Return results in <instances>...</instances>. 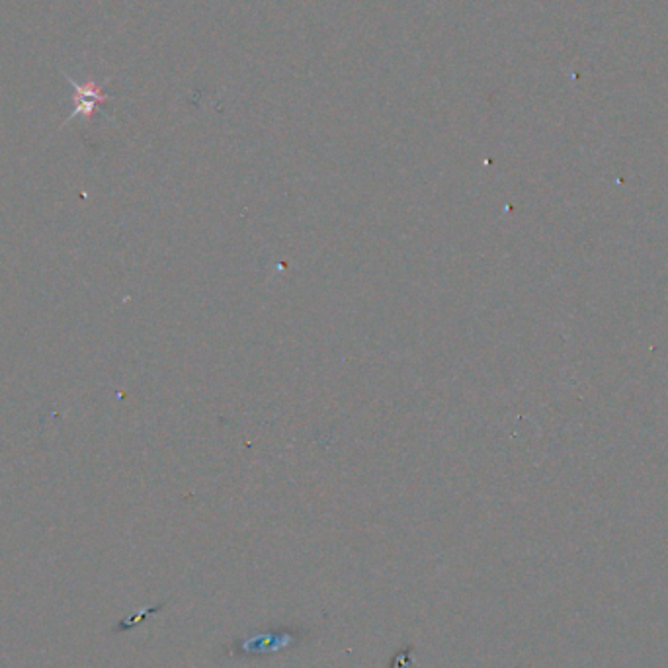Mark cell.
<instances>
[{"mask_svg": "<svg viewBox=\"0 0 668 668\" xmlns=\"http://www.w3.org/2000/svg\"><path fill=\"white\" fill-rule=\"evenodd\" d=\"M76 94H79V98H76V108H74L71 118L81 116V114L82 116H90L92 110L96 108V104L106 100V96L100 94V89H98L96 84H89L84 90H82L81 86H76Z\"/></svg>", "mask_w": 668, "mask_h": 668, "instance_id": "6da1fadb", "label": "cell"}, {"mask_svg": "<svg viewBox=\"0 0 668 668\" xmlns=\"http://www.w3.org/2000/svg\"><path fill=\"white\" fill-rule=\"evenodd\" d=\"M412 649L411 645L404 647L403 651H399V653L391 659L389 668H412L414 667V661H412Z\"/></svg>", "mask_w": 668, "mask_h": 668, "instance_id": "7a4b0ae2", "label": "cell"}]
</instances>
